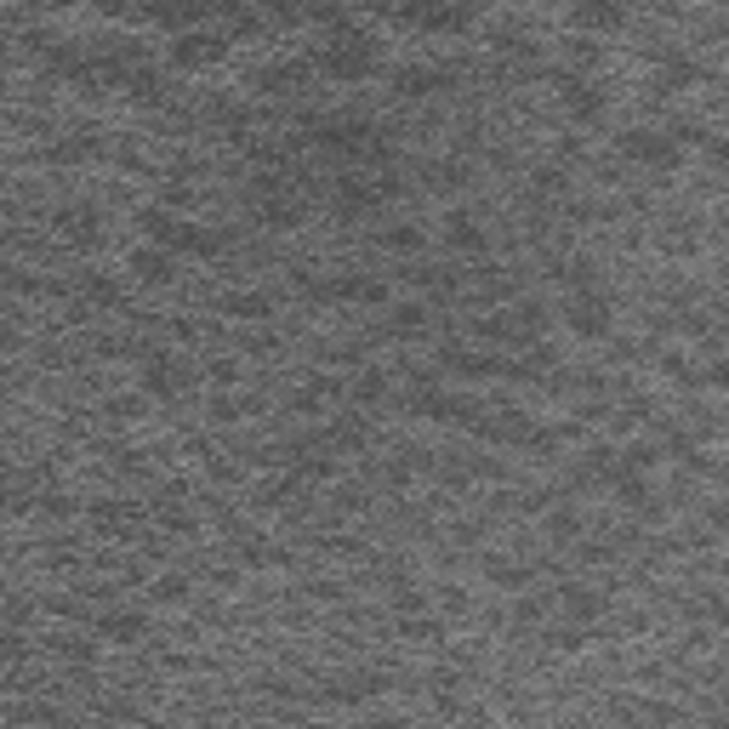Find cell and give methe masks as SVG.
Returning <instances> with one entry per match:
<instances>
[{
    "label": "cell",
    "mask_w": 729,
    "mask_h": 729,
    "mask_svg": "<svg viewBox=\"0 0 729 729\" xmlns=\"http://www.w3.org/2000/svg\"><path fill=\"white\" fill-rule=\"evenodd\" d=\"M143 633H149L143 610H104L97 616V639H109V644H138Z\"/></svg>",
    "instance_id": "obj_6"
},
{
    "label": "cell",
    "mask_w": 729,
    "mask_h": 729,
    "mask_svg": "<svg viewBox=\"0 0 729 729\" xmlns=\"http://www.w3.org/2000/svg\"><path fill=\"white\" fill-rule=\"evenodd\" d=\"M330 296H342V303H382V285L364 280V274H337L330 280Z\"/></svg>",
    "instance_id": "obj_14"
},
{
    "label": "cell",
    "mask_w": 729,
    "mask_h": 729,
    "mask_svg": "<svg viewBox=\"0 0 729 729\" xmlns=\"http://www.w3.org/2000/svg\"><path fill=\"white\" fill-rule=\"evenodd\" d=\"M558 104H565V115L570 120H599L605 115V91H599V80H592V75H565V80H558Z\"/></svg>",
    "instance_id": "obj_4"
},
{
    "label": "cell",
    "mask_w": 729,
    "mask_h": 729,
    "mask_svg": "<svg viewBox=\"0 0 729 729\" xmlns=\"http://www.w3.org/2000/svg\"><path fill=\"white\" fill-rule=\"evenodd\" d=\"M570 18H576L581 35H616L627 23V7L621 0H570Z\"/></svg>",
    "instance_id": "obj_5"
},
{
    "label": "cell",
    "mask_w": 729,
    "mask_h": 729,
    "mask_svg": "<svg viewBox=\"0 0 729 729\" xmlns=\"http://www.w3.org/2000/svg\"><path fill=\"white\" fill-rule=\"evenodd\" d=\"M616 149L633 160V165H644V172H673V165L684 160V138H678V131H655V126L621 131Z\"/></svg>",
    "instance_id": "obj_2"
},
{
    "label": "cell",
    "mask_w": 729,
    "mask_h": 729,
    "mask_svg": "<svg viewBox=\"0 0 729 729\" xmlns=\"http://www.w3.org/2000/svg\"><path fill=\"white\" fill-rule=\"evenodd\" d=\"M422 325V308H400V314H393V330H416Z\"/></svg>",
    "instance_id": "obj_21"
},
{
    "label": "cell",
    "mask_w": 729,
    "mask_h": 729,
    "mask_svg": "<svg viewBox=\"0 0 729 729\" xmlns=\"http://www.w3.org/2000/svg\"><path fill=\"white\" fill-rule=\"evenodd\" d=\"M217 57H222V41L217 35H177V46H172L177 69H200V63H217Z\"/></svg>",
    "instance_id": "obj_10"
},
{
    "label": "cell",
    "mask_w": 729,
    "mask_h": 729,
    "mask_svg": "<svg viewBox=\"0 0 729 729\" xmlns=\"http://www.w3.org/2000/svg\"><path fill=\"white\" fill-rule=\"evenodd\" d=\"M695 80H701V69H695L689 57H667V63H661V86H667V91H684Z\"/></svg>",
    "instance_id": "obj_17"
},
{
    "label": "cell",
    "mask_w": 729,
    "mask_h": 729,
    "mask_svg": "<svg viewBox=\"0 0 729 729\" xmlns=\"http://www.w3.org/2000/svg\"><path fill=\"white\" fill-rule=\"evenodd\" d=\"M382 240H388V251H416L422 246L416 228H393V235H382Z\"/></svg>",
    "instance_id": "obj_20"
},
{
    "label": "cell",
    "mask_w": 729,
    "mask_h": 729,
    "mask_svg": "<svg viewBox=\"0 0 729 729\" xmlns=\"http://www.w3.org/2000/svg\"><path fill=\"white\" fill-rule=\"evenodd\" d=\"M228 314H235V319H269L274 303H269V296H257V291H240V296H228Z\"/></svg>",
    "instance_id": "obj_18"
},
{
    "label": "cell",
    "mask_w": 729,
    "mask_h": 729,
    "mask_svg": "<svg viewBox=\"0 0 729 729\" xmlns=\"http://www.w3.org/2000/svg\"><path fill=\"white\" fill-rule=\"evenodd\" d=\"M206 12V0H149V18L154 23H194V18H200Z\"/></svg>",
    "instance_id": "obj_15"
},
{
    "label": "cell",
    "mask_w": 729,
    "mask_h": 729,
    "mask_svg": "<svg viewBox=\"0 0 729 729\" xmlns=\"http://www.w3.org/2000/svg\"><path fill=\"white\" fill-rule=\"evenodd\" d=\"M393 86H400L405 97H427V91H434V86H445L434 69H400V75H393Z\"/></svg>",
    "instance_id": "obj_19"
},
{
    "label": "cell",
    "mask_w": 729,
    "mask_h": 729,
    "mask_svg": "<svg viewBox=\"0 0 729 729\" xmlns=\"http://www.w3.org/2000/svg\"><path fill=\"white\" fill-rule=\"evenodd\" d=\"M565 319H570V330L576 337H610V296L605 291H592V285H570V296H565Z\"/></svg>",
    "instance_id": "obj_3"
},
{
    "label": "cell",
    "mask_w": 729,
    "mask_h": 729,
    "mask_svg": "<svg viewBox=\"0 0 729 729\" xmlns=\"http://www.w3.org/2000/svg\"><path fill=\"white\" fill-rule=\"evenodd\" d=\"M450 251H468V257H485L490 251V240H485V228L474 222V217H450Z\"/></svg>",
    "instance_id": "obj_13"
},
{
    "label": "cell",
    "mask_w": 729,
    "mask_h": 729,
    "mask_svg": "<svg viewBox=\"0 0 729 729\" xmlns=\"http://www.w3.org/2000/svg\"><path fill=\"white\" fill-rule=\"evenodd\" d=\"M565 616L570 621H599L605 599H599V592H587V587H565Z\"/></svg>",
    "instance_id": "obj_16"
},
{
    "label": "cell",
    "mask_w": 729,
    "mask_h": 729,
    "mask_svg": "<svg viewBox=\"0 0 729 729\" xmlns=\"http://www.w3.org/2000/svg\"><path fill=\"white\" fill-rule=\"evenodd\" d=\"M382 206V188H364L359 177H348V183H337V211H348V217H359V211H377Z\"/></svg>",
    "instance_id": "obj_12"
},
{
    "label": "cell",
    "mask_w": 729,
    "mask_h": 729,
    "mask_svg": "<svg viewBox=\"0 0 729 729\" xmlns=\"http://www.w3.org/2000/svg\"><path fill=\"white\" fill-rule=\"evenodd\" d=\"M57 228L69 246H97V235H104V217H97L91 206H63L57 211Z\"/></svg>",
    "instance_id": "obj_8"
},
{
    "label": "cell",
    "mask_w": 729,
    "mask_h": 729,
    "mask_svg": "<svg viewBox=\"0 0 729 729\" xmlns=\"http://www.w3.org/2000/svg\"><path fill=\"white\" fill-rule=\"evenodd\" d=\"M131 274H138L143 285H165V280H172V251H165V246L131 251Z\"/></svg>",
    "instance_id": "obj_11"
},
{
    "label": "cell",
    "mask_w": 729,
    "mask_h": 729,
    "mask_svg": "<svg viewBox=\"0 0 729 729\" xmlns=\"http://www.w3.org/2000/svg\"><path fill=\"white\" fill-rule=\"evenodd\" d=\"M416 29H468L474 12L468 7H456V0H416Z\"/></svg>",
    "instance_id": "obj_9"
},
{
    "label": "cell",
    "mask_w": 729,
    "mask_h": 729,
    "mask_svg": "<svg viewBox=\"0 0 729 729\" xmlns=\"http://www.w3.org/2000/svg\"><path fill=\"white\" fill-rule=\"evenodd\" d=\"M143 393H154V400H177V393H183V364L165 359V353H154L143 364Z\"/></svg>",
    "instance_id": "obj_7"
},
{
    "label": "cell",
    "mask_w": 729,
    "mask_h": 729,
    "mask_svg": "<svg viewBox=\"0 0 729 729\" xmlns=\"http://www.w3.org/2000/svg\"><path fill=\"white\" fill-rule=\"evenodd\" d=\"M314 63H319L325 80H364V75L377 69V52H371V41H364L359 29H337V35L319 46Z\"/></svg>",
    "instance_id": "obj_1"
}]
</instances>
